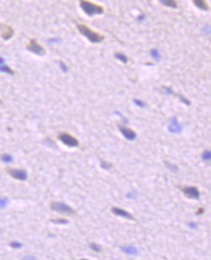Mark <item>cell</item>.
I'll return each mask as SVG.
<instances>
[{"label":"cell","instance_id":"12","mask_svg":"<svg viewBox=\"0 0 211 260\" xmlns=\"http://www.w3.org/2000/svg\"><path fill=\"white\" fill-rule=\"evenodd\" d=\"M120 248H121V250L123 252L129 254V255H137L138 254V250L133 246H121Z\"/></svg>","mask_w":211,"mask_h":260},{"label":"cell","instance_id":"23","mask_svg":"<svg viewBox=\"0 0 211 260\" xmlns=\"http://www.w3.org/2000/svg\"><path fill=\"white\" fill-rule=\"evenodd\" d=\"M8 202L7 198H0V209H5L8 206Z\"/></svg>","mask_w":211,"mask_h":260},{"label":"cell","instance_id":"10","mask_svg":"<svg viewBox=\"0 0 211 260\" xmlns=\"http://www.w3.org/2000/svg\"><path fill=\"white\" fill-rule=\"evenodd\" d=\"M167 129L171 133H179L180 132H182L183 127H182V125L178 123L176 117H172L170 119V124L168 125Z\"/></svg>","mask_w":211,"mask_h":260},{"label":"cell","instance_id":"13","mask_svg":"<svg viewBox=\"0 0 211 260\" xmlns=\"http://www.w3.org/2000/svg\"><path fill=\"white\" fill-rule=\"evenodd\" d=\"M193 2H194V4L200 10L207 11V10L209 9V6H208V4L206 3L205 0H193Z\"/></svg>","mask_w":211,"mask_h":260},{"label":"cell","instance_id":"20","mask_svg":"<svg viewBox=\"0 0 211 260\" xmlns=\"http://www.w3.org/2000/svg\"><path fill=\"white\" fill-rule=\"evenodd\" d=\"M165 166L168 168L169 169V170H170V172H177L179 170V168L176 166V165H174V164H170V163H168V162H165Z\"/></svg>","mask_w":211,"mask_h":260},{"label":"cell","instance_id":"22","mask_svg":"<svg viewBox=\"0 0 211 260\" xmlns=\"http://www.w3.org/2000/svg\"><path fill=\"white\" fill-rule=\"evenodd\" d=\"M51 222L56 223V224H67L69 221L65 218H56V219H51Z\"/></svg>","mask_w":211,"mask_h":260},{"label":"cell","instance_id":"5","mask_svg":"<svg viewBox=\"0 0 211 260\" xmlns=\"http://www.w3.org/2000/svg\"><path fill=\"white\" fill-rule=\"evenodd\" d=\"M27 50H28V51L31 52V53H34L36 55H38V56H44V55L46 54L45 49L43 48L42 45H40V44L33 38L30 39L29 42H28V44L27 45Z\"/></svg>","mask_w":211,"mask_h":260},{"label":"cell","instance_id":"14","mask_svg":"<svg viewBox=\"0 0 211 260\" xmlns=\"http://www.w3.org/2000/svg\"><path fill=\"white\" fill-rule=\"evenodd\" d=\"M160 2H161L163 5L170 8H177V3L175 0H159Z\"/></svg>","mask_w":211,"mask_h":260},{"label":"cell","instance_id":"1","mask_svg":"<svg viewBox=\"0 0 211 260\" xmlns=\"http://www.w3.org/2000/svg\"><path fill=\"white\" fill-rule=\"evenodd\" d=\"M77 28L81 34H83L85 37H87L93 43H99L104 39V36L102 34L93 31L92 28L87 27L84 23H77Z\"/></svg>","mask_w":211,"mask_h":260},{"label":"cell","instance_id":"29","mask_svg":"<svg viewBox=\"0 0 211 260\" xmlns=\"http://www.w3.org/2000/svg\"><path fill=\"white\" fill-rule=\"evenodd\" d=\"M204 212V207H199V209H197V211L196 212V214L197 215H200V214H202Z\"/></svg>","mask_w":211,"mask_h":260},{"label":"cell","instance_id":"18","mask_svg":"<svg viewBox=\"0 0 211 260\" xmlns=\"http://www.w3.org/2000/svg\"><path fill=\"white\" fill-rule=\"evenodd\" d=\"M1 160L4 163H6V164H10V163H12L13 161H14L13 157L10 154H2L1 155Z\"/></svg>","mask_w":211,"mask_h":260},{"label":"cell","instance_id":"24","mask_svg":"<svg viewBox=\"0 0 211 260\" xmlns=\"http://www.w3.org/2000/svg\"><path fill=\"white\" fill-rule=\"evenodd\" d=\"M91 249H93V251H95V252H100L101 251V248L98 245H96V244H95V243H93V244H91Z\"/></svg>","mask_w":211,"mask_h":260},{"label":"cell","instance_id":"16","mask_svg":"<svg viewBox=\"0 0 211 260\" xmlns=\"http://www.w3.org/2000/svg\"><path fill=\"white\" fill-rule=\"evenodd\" d=\"M115 57L117 60H119L120 62H124V64H127V60H129V59H127V57L126 56V55H124L123 53H119V52L115 53Z\"/></svg>","mask_w":211,"mask_h":260},{"label":"cell","instance_id":"25","mask_svg":"<svg viewBox=\"0 0 211 260\" xmlns=\"http://www.w3.org/2000/svg\"><path fill=\"white\" fill-rule=\"evenodd\" d=\"M133 102L135 104H136L137 106H139V107H145L146 106V103L143 101H141V99H133Z\"/></svg>","mask_w":211,"mask_h":260},{"label":"cell","instance_id":"28","mask_svg":"<svg viewBox=\"0 0 211 260\" xmlns=\"http://www.w3.org/2000/svg\"><path fill=\"white\" fill-rule=\"evenodd\" d=\"M59 66H61L62 71H63V72H67V70H68V67L66 66L65 64H64L63 62H59Z\"/></svg>","mask_w":211,"mask_h":260},{"label":"cell","instance_id":"17","mask_svg":"<svg viewBox=\"0 0 211 260\" xmlns=\"http://www.w3.org/2000/svg\"><path fill=\"white\" fill-rule=\"evenodd\" d=\"M150 54H151V57H152L155 60H157V62H160V60H161V54H160V52H159L157 49L151 50Z\"/></svg>","mask_w":211,"mask_h":260},{"label":"cell","instance_id":"21","mask_svg":"<svg viewBox=\"0 0 211 260\" xmlns=\"http://www.w3.org/2000/svg\"><path fill=\"white\" fill-rule=\"evenodd\" d=\"M100 166L102 169L104 170H110L112 167H113V165H112V163L110 162H107V161H101L100 162Z\"/></svg>","mask_w":211,"mask_h":260},{"label":"cell","instance_id":"11","mask_svg":"<svg viewBox=\"0 0 211 260\" xmlns=\"http://www.w3.org/2000/svg\"><path fill=\"white\" fill-rule=\"evenodd\" d=\"M111 211L113 212L114 214L117 215V216H122L124 217V218H127V219H129V220H133L134 217L132 216L131 213H129V211H126V209H120V207H112L111 209Z\"/></svg>","mask_w":211,"mask_h":260},{"label":"cell","instance_id":"31","mask_svg":"<svg viewBox=\"0 0 211 260\" xmlns=\"http://www.w3.org/2000/svg\"><path fill=\"white\" fill-rule=\"evenodd\" d=\"M2 64H5V60L3 57H0V65H2Z\"/></svg>","mask_w":211,"mask_h":260},{"label":"cell","instance_id":"4","mask_svg":"<svg viewBox=\"0 0 211 260\" xmlns=\"http://www.w3.org/2000/svg\"><path fill=\"white\" fill-rule=\"evenodd\" d=\"M59 140L63 144L69 147H77L79 146V140L75 136L71 135L68 133H61L58 135Z\"/></svg>","mask_w":211,"mask_h":260},{"label":"cell","instance_id":"15","mask_svg":"<svg viewBox=\"0 0 211 260\" xmlns=\"http://www.w3.org/2000/svg\"><path fill=\"white\" fill-rule=\"evenodd\" d=\"M0 71H1V72H5V73H7V74H11V75H14L15 74L14 70H13L11 67L8 66V65H6V64L0 65Z\"/></svg>","mask_w":211,"mask_h":260},{"label":"cell","instance_id":"7","mask_svg":"<svg viewBox=\"0 0 211 260\" xmlns=\"http://www.w3.org/2000/svg\"><path fill=\"white\" fill-rule=\"evenodd\" d=\"M184 195L188 197L190 199H194V200H199V191L196 186H188V187L182 188Z\"/></svg>","mask_w":211,"mask_h":260},{"label":"cell","instance_id":"30","mask_svg":"<svg viewBox=\"0 0 211 260\" xmlns=\"http://www.w3.org/2000/svg\"><path fill=\"white\" fill-rule=\"evenodd\" d=\"M197 226V223H194V222L189 223V227H190V228H192V229H196Z\"/></svg>","mask_w":211,"mask_h":260},{"label":"cell","instance_id":"8","mask_svg":"<svg viewBox=\"0 0 211 260\" xmlns=\"http://www.w3.org/2000/svg\"><path fill=\"white\" fill-rule=\"evenodd\" d=\"M119 130H120V132H121L122 135H124V138H127V140H129V141L134 140L135 138H136V136H137L136 133H135L134 131L131 128L125 127V126H119Z\"/></svg>","mask_w":211,"mask_h":260},{"label":"cell","instance_id":"19","mask_svg":"<svg viewBox=\"0 0 211 260\" xmlns=\"http://www.w3.org/2000/svg\"><path fill=\"white\" fill-rule=\"evenodd\" d=\"M201 158L204 162H209L211 160V152L209 150H205L201 155Z\"/></svg>","mask_w":211,"mask_h":260},{"label":"cell","instance_id":"26","mask_svg":"<svg viewBox=\"0 0 211 260\" xmlns=\"http://www.w3.org/2000/svg\"><path fill=\"white\" fill-rule=\"evenodd\" d=\"M10 246H11V248H15V249H18V248H22V245L20 243H19V242L14 241V242H12V243L10 244Z\"/></svg>","mask_w":211,"mask_h":260},{"label":"cell","instance_id":"9","mask_svg":"<svg viewBox=\"0 0 211 260\" xmlns=\"http://www.w3.org/2000/svg\"><path fill=\"white\" fill-rule=\"evenodd\" d=\"M14 34V29L9 27V25H5V23H0V35L4 40H8L13 36Z\"/></svg>","mask_w":211,"mask_h":260},{"label":"cell","instance_id":"27","mask_svg":"<svg viewBox=\"0 0 211 260\" xmlns=\"http://www.w3.org/2000/svg\"><path fill=\"white\" fill-rule=\"evenodd\" d=\"M177 96L180 99V101L182 102H184V103L187 104V105H190V104H191V101H190L189 99H187L186 98H185V96Z\"/></svg>","mask_w":211,"mask_h":260},{"label":"cell","instance_id":"3","mask_svg":"<svg viewBox=\"0 0 211 260\" xmlns=\"http://www.w3.org/2000/svg\"><path fill=\"white\" fill-rule=\"evenodd\" d=\"M50 207L52 211L59 212V213H64V214H75L76 211L74 209H72L71 207H69L68 205L61 203V202H52L50 204Z\"/></svg>","mask_w":211,"mask_h":260},{"label":"cell","instance_id":"6","mask_svg":"<svg viewBox=\"0 0 211 260\" xmlns=\"http://www.w3.org/2000/svg\"><path fill=\"white\" fill-rule=\"evenodd\" d=\"M8 174H10L12 177H14L15 179L25 181L27 179L28 175L27 170H20V169H7Z\"/></svg>","mask_w":211,"mask_h":260},{"label":"cell","instance_id":"2","mask_svg":"<svg viewBox=\"0 0 211 260\" xmlns=\"http://www.w3.org/2000/svg\"><path fill=\"white\" fill-rule=\"evenodd\" d=\"M80 6L86 14L88 16H93L97 14H102L103 8L101 5L93 3L88 0H80Z\"/></svg>","mask_w":211,"mask_h":260},{"label":"cell","instance_id":"32","mask_svg":"<svg viewBox=\"0 0 211 260\" xmlns=\"http://www.w3.org/2000/svg\"><path fill=\"white\" fill-rule=\"evenodd\" d=\"M0 104H1V101H0Z\"/></svg>","mask_w":211,"mask_h":260}]
</instances>
